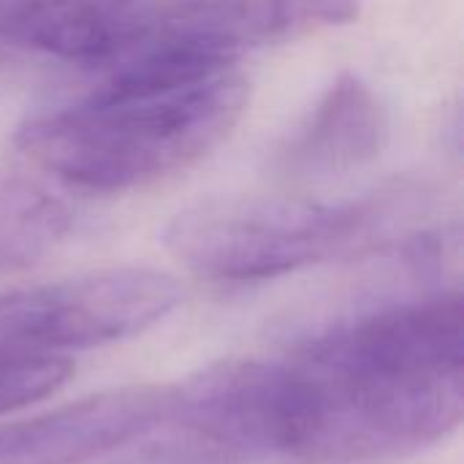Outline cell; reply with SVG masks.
I'll use <instances>...</instances> for the list:
<instances>
[{
  "label": "cell",
  "instance_id": "cell-5",
  "mask_svg": "<svg viewBox=\"0 0 464 464\" xmlns=\"http://www.w3.org/2000/svg\"><path fill=\"white\" fill-rule=\"evenodd\" d=\"M147 457L158 464H256L291 451V405L283 359L218 362L182 386Z\"/></svg>",
  "mask_w": 464,
  "mask_h": 464
},
{
  "label": "cell",
  "instance_id": "cell-2",
  "mask_svg": "<svg viewBox=\"0 0 464 464\" xmlns=\"http://www.w3.org/2000/svg\"><path fill=\"white\" fill-rule=\"evenodd\" d=\"M362 0H0V63L52 60L98 82H182L340 24ZM95 82V84H98Z\"/></svg>",
  "mask_w": 464,
  "mask_h": 464
},
{
  "label": "cell",
  "instance_id": "cell-9",
  "mask_svg": "<svg viewBox=\"0 0 464 464\" xmlns=\"http://www.w3.org/2000/svg\"><path fill=\"white\" fill-rule=\"evenodd\" d=\"M71 231V212L38 182L0 169V272L27 269L54 253Z\"/></svg>",
  "mask_w": 464,
  "mask_h": 464
},
{
  "label": "cell",
  "instance_id": "cell-8",
  "mask_svg": "<svg viewBox=\"0 0 464 464\" xmlns=\"http://www.w3.org/2000/svg\"><path fill=\"white\" fill-rule=\"evenodd\" d=\"M389 141V114L356 73H340L277 152L285 179H329L375 160Z\"/></svg>",
  "mask_w": 464,
  "mask_h": 464
},
{
  "label": "cell",
  "instance_id": "cell-1",
  "mask_svg": "<svg viewBox=\"0 0 464 464\" xmlns=\"http://www.w3.org/2000/svg\"><path fill=\"white\" fill-rule=\"evenodd\" d=\"M459 291L381 307L283 359L291 459L375 464L454 432L464 413Z\"/></svg>",
  "mask_w": 464,
  "mask_h": 464
},
{
  "label": "cell",
  "instance_id": "cell-10",
  "mask_svg": "<svg viewBox=\"0 0 464 464\" xmlns=\"http://www.w3.org/2000/svg\"><path fill=\"white\" fill-rule=\"evenodd\" d=\"M73 364L60 353L0 345V416L33 405L68 383Z\"/></svg>",
  "mask_w": 464,
  "mask_h": 464
},
{
  "label": "cell",
  "instance_id": "cell-6",
  "mask_svg": "<svg viewBox=\"0 0 464 464\" xmlns=\"http://www.w3.org/2000/svg\"><path fill=\"white\" fill-rule=\"evenodd\" d=\"M182 299L179 283L147 266L82 272L0 294V345L57 353L141 334Z\"/></svg>",
  "mask_w": 464,
  "mask_h": 464
},
{
  "label": "cell",
  "instance_id": "cell-7",
  "mask_svg": "<svg viewBox=\"0 0 464 464\" xmlns=\"http://www.w3.org/2000/svg\"><path fill=\"white\" fill-rule=\"evenodd\" d=\"M171 386H122L0 427V464H79L147 438Z\"/></svg>",
  "mask_w": 464,
  "mask_h": 464
},
{
  "label": "cell",
  "instance_id": "cell-4",
  "mask_svg": "<svg viewBox=\"0 0 464 464\" xmlns=\"http://www.w3.org/2000/svg\"><path fill=\"white\" fill-rule=\"evenodd\" d=\"M405 212L400 190L337 204L275 193L212 196L179 209L163 226V245L198 277L253 283L378 250Z\"/></svg>",
  "mask_w": 464,
  "mask_h": 464
},
{
  "label": "cell",
  "instance_id": "cell-3",
  "mask_svg": "<svg viewBox=\"0 0 464 464\" xmlns=\"http://www.w3.org/2000/svg\"><path fill=\"white\" fill-rule=\"evenodd\" d=\"M250 84L239 68L155 84H92L73 103L27 117L16 150L84 193H128L190 169L242 120Z\"/></svg>",
  "mask_w": 464,
  "mask_h": 464
}]
</instances>
